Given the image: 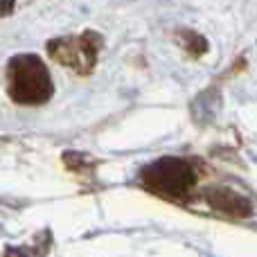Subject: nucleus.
I'll list each match as a JSON object with an SVG mask.
<instances>
[{
	"mask_svg": "<svg viewBox=\"0 0 257 257\" xmlns=\"http://www.w3.org/2000/svg\"><path fill=\"white\" fill-rule=\"evenodd\" d=\"M196 176L190 163L181 158H160L142 172V183L147 190L165 196V199H181L192 190Z\"/></svg>",
	"mask_w": 257,
	"mask_h": 257,
	"instance_id": "f03ea898",
	"label": "nucleus"
},
{
	"mask_svg": "<svg viewBox=\"0 0 257 257\" xmlns=\"http://www.w3.org/2000/svg\"><path fill=\"white\" fill-rule=\"evenodd\" d=\"M210 201H212V205H217V208L226 210V212L235 214V217H246L248 214V201L241 199V196H237L235 192H228V190H217L212 192V196H210Z\"/></svg>",
	"mask_w": 257,
	"mask_h": 257,
	"instance_id": "20e7f679",
	"label": "nucleus"
},
{
	"mask_svg": "<svg viewBox=\"0 0 257 257\" xmlns=\"http://www.w3.org/2000/svg\"><path fill=\"white\" fill-rule=\"evenodd\" d=\"M14 0H0V14H7L9 9H12Z\"/></svg>",
	"mask_w": 257,
	"mask_h": 257,
	"instance_id": "39448f33",
	"label": "nucleus"
},
{
	"mask_svg": "<svg viewBox=\"0 0 257 257\" xmlns=\"http://www.w3.org/2000/svg\"><path fill=\"white\" fill-rule=\"evenodd\" d=\"M7 90L18 104H43L52 95V79L45 63L34 54H18L7 66Z\"/></svg>",
	"mask_w": 257,
	"mask_h": 257,
	"instance_id": "f257e3e1",
	"label": "nucleus"
},
{
	"mask_svg": "<svg viewBox=\"0 0 257 257\" xmlns=\"http://www.w3.org/2000/svg\"><path fill=\"white\" fill-rule=\"evenodd\" d=\"M99 50V36L93 32L77 36V39H57L48 45V52L57 59L61 66H68L72 70H77L79 75L90 72V68L95 66Z\"/></svg>",
	"mask_w": 257,
	"mask_h": 257,
	"instance_id": "7ed1b4c3",
	"label": "nucleus"
}]
</instances>
